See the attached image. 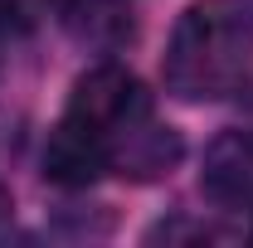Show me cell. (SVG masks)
Masks as SVG:
<instances>
[{
	"instance_id": "7",
	"label": "cell",
	"mask_w": 253,
	"mask_h": 248,
	"mask_svg": "<svg viewBox=\"0 0 253 248\" xmlns=\"http://www.w3.org/2000/svg\"><path fill=\"white\" fill-rule=\"evenodd\" d=\"M20 25V0H0V30Z\"/></svg>"
},
{
	"instance_id": "5",
	"label": "cell",
	"mask_w": 253,
	"mask_h": 248,
	"mask_svg": "<svg viewBox=\"0 0 253 248\" xmlns=\"http://www.w3.org/2000/svg\"><path fill=\"white\" fill-rule=\"evenodd\" d=\"M97 175H107V141L88 126H78L73 117H59V126L44 141V180L63 190H83Z\"/></svg>"
},
{
	"instance_id": "2",
	"label": "cell",
	"mask_w": 253,
	"mask_h": 248,
	"mask_svg": "<svg viewBox=\"0 0 253 248\" xmlns=\"http://www.w3.org/2000/svg\"><path fill=\"white\" fill-rule=\"evenodd\" d=\"M146 112H151V97L141 93L136 73L122 68V63H93L88 73H78V83L68 93V107H63V117L97 131L102 141H112L122 126H131Z\"/></svg>"
},
{
	"instance_id": "3",
	"label": "cell",
	"mask_w": 253,
	"mask_h": 248,
	"mask_svg": "<svg viewBox=\"0 0 253 248\" xmlns=\"http://www.w3.org/2000/svg\"><path fill=\"white\" fill-rule=\"evenodd\" d=\"M180 156H185L180 131L156 122V112H146L107 141V170H117L126 180H161L180 165Z\"/></svg>"
},
{
	"instance_id": "1",
	"label": "cell",
	"mask_w": 253,
	"mask_h": 248,
	"mask_svg": "<svg viewBox=\"0 0 253 248\" xmlns=\"http://www.w3.org/2000/svg\"><path fill=\"white\" fill-rule=\"evenodd\" d=\"M253 68V20L239 0H195L175 20L161 78L180 102H219Z\"/></svg>"
},
{
	"instance_id": "6",
	"label": "cell",
	"mask_w": 253,
	"mask_h": 248,
	"mask_svg": "<svg viewBox=\"0 0 253 248\" xmlns=\"http://www.w3.org/2000/svg\"><path fill=\"white\" fill-rule=\"evenodd\" d=\"M151 239H219V229H210V224H185V219H175V224H156L151 229Z\"/></svg>"
},
{
	"instance_id": "4",
	"label": "cell",
	"mask_w": 253,
	"mask_h": 248,
	"mask_svg": "<svg viewBox=\"0 0 253 248\" xmlns=\"http://www.w3.org/2000/svg\"><path fill=\"white\" fill-rule=\"evenodd\" d=\"M200 185L224 209H253V131H224L205 146Z\"/></svg>"
},
{
	"instance_id": "8",
	"label": "cell",
	"mask_w": 253,
	"mask_h": 248,
	"mask_svg": "<svg viewBox=\"0 0 253 248\" xmlns=\"http://www.w3.org/2000/svg\"><path fill=\"white\" fill-rule=\"evenodd\" d=\"M10 219V190H0V224Z\"/></svg>"
}]
</instances>
